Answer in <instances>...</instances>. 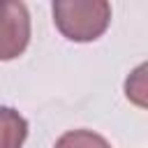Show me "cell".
<instances>
[{"mask_svg": "<svg viewBox=\"0 0 148 148\" xmlns=\"http://www.w3.org/2000/svg\"><path fill=\"white\" fill-rule=\"evenodd\" d=\"M53 21L67 39L92 42L106 30L111 5L104 0H60L53 2Z\"/></svg>", "mask_w": 148, "mask_h": 148, "instance_id": "cell-1", "label": "cell"}, {"mask_svg": "<svg viewBox=\"0 0 148 148\" xmlns=\"http://www.w3.org/2000/svg\"><path fill=\"white\" fill-rule=\"evenodd\" d=\"M30 39V16L23 2L0 0V60L18 58Z\"/></svg>", "mask_w": 148, "mask_h": 148, "instance_id": "cell-2", "label": "cell"}, {"mask_svg": "<svg viewBox=\"0 0 148 148\" xmlns=\"http://www.w3.org/2000/svg\"><path fill=\"white\" fill-rule=\"evenodd\" d=\"M25 139H28L25 118L9 106H0V148H23Z\"/></svg>", "mask_w": 148, "mask_h": 148, "instance_id": "cell-3", "label": "cell"}, {"mask_svg": "<svg viewBox=\"0 0 148 148\" xmlns=\"http://www.w3.org/2000/svg\"><path fill=\"white\" fill-rule=\"evenodd\" d=\"M125 97L141 109H148V62L139 65L125 79Z\"/></svg>", "mask_w": 148, "mask_h": 148, "instance_id": "cell-4", "label": "cell"}, {"mask_svg": "<svg viewBox=\"0 0 148 148\" xmlns=\"http://www.w3.org/2000/svg\"><path fill=\"white\" fill-rule=\"evenodd\" d=\"M53 148H111L109 141L90 130H72L65 132Z\"/></svg>", "mask_w": 148, "mask_h": 148, "instance_id": "cell-5", "label": "cell"}]
</instances>
